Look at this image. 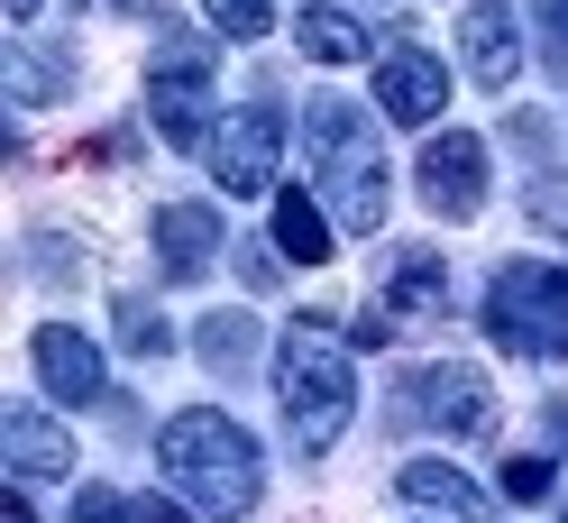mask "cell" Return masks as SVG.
<instances>
[{"label": "cell", "mask_w": 568, "mask_h": 523, "mask_svg": "<svg viewBox=\"0 0 568 523\" xmlns=\"http://www.w3.org/2000/svg\"><path fill=\"white\" fill-rule=\"evenodd\" d=\"M505 138H514V157H531V165L550 157V120H541V111H514V120H505Z\"/></svg>", "instance_id": "obj_26"}, {"label": "cell", "mask_w": 568, "mask_h": 523, "mask_svg": "<svg viewBox=\"0 0 568 523\" xmlns=\"http://www.w3.org/2000/svg\"><path fill=\"white\" fill-rule=\"evenodd\" d=\"M275 249L294 258V266H322L331 258V212L312 193H275Z\"/></svg>", "instance_id": "obj_17"}, {"label": "cell", "mask_w": 568, "mask_h": 523, "mask_svg": "<svg viewBox=\"0 0 568 523\" xmlns=\"http://www.w3.org/2000/svg\"><path fill=\"white\" fill-rule=\"evenodd\" d=\"M38 10H47V0H10V19H38Z\"/></svg>", "instance_id": "obj_33"}, {"label": "cell", "mask_w": 568, "mask_h": 523, "mask_svg": "<svg viewBox=\"0 0 568 523\" xmlns=\"http://www.w3.org/2000/svg\"><path fill=\"white\" fill-rule=\"evenodd\" d=\"M550 413V450H568V404H541Z\"/></svg>", "instance_id": "obj_31"}, {"label": "cell", "mask_w": 568, "mask_h": 523, "mask_svg": "<svg viewBox=\"0 0 568 523\" xmlns=\"http://www.w3.org/2000/svg\"><path fill=\"white\" fill-rule=\"evenodd\" d=\"M376 111L404 120V129L440 120V111H449V64H440L432 47H385V56H376Z\"/></svg>", "instance_id": "obj_9"}, {"label": "cell", "mask_w": 568, "mask_h": 523, "mask_svg": "<svg viewBox=\"0 0 568 523\" xmlns=\"http://www.w3.org/2000/svg\"><path fill=\"white\" fill-rule=\"evenodd\" d=\"M458 64L486 83V92H505L514 83V64H523V28L505 0H468V19H458Z\"/></svg>", "instance_id": "obj_12"}, {"label": "cell", "mask_w": 568, "mask_h": 523, "mask_svg": "<svg viewBox=\"0 0 568 523\" xmlns=\"http://www.w3.org/2000/svg\"><path fill=\"white\" fill-rule=\"evenodd\" d=\"M486 331L514 349V359H541L559 368L568 359V266H495V285H486Z\"/></svg>", "instance_id": "obj_4"}, {"label": "cell", "mask_w": 568, "mask_h": 523, "mask_svg": "<svg viewBox=\"0 0 568 523\" xmlns=\"http://www.w3.org/2000/svg\"><path fill=\"white\" fill-rule=\"evenodd\" d=\"M303 148H312V165H322V193H331L339 230H358V239L385 230V157H376L358 101L322 92V101L303 111Z\"/></svg>", "instance_id": "obj_3"}, {"label": "cell", "mask_w": 568, "mask_h": 523, "mask_svg": "<svg viewBox=\"0 0 568 523\" xmlns=\"http://www.w3.org/2000/svg\"><path fill=\"white\" fill-rule=\"evenodd\" d=\"M193 349H202L211 376H247L257 368V322H247V312H211V322L193 331Z\"/></svg>", "instance_id": "obj_18"}, {"label": "cell", "mask_w": 568, "mask_h": 523, "mask_svg": "<svg viewBox=\"0 0 568 523\" xmlns=\"http://www.w3.org/2000/svg\"><path fill=\"white\" fill-rule=\"evenodd\" d=\"M74 523H129V496L120 486H74Z\"/></svg>", "instance_id": "obj_25"}, {"label": "cell", "mask_w": 568, "mask_h": 523, "mask_svg": "<svg viewBox=\"0 0 568 523\" xmlns=\"http://www.w3.org/2000/svg\"><path fill=\"white\" fill-rule=\"evenodd\" d=\"M0 460H10V477H19V486L74 477V432H55L38 404H0Z\"/></svg>", "instance_id": "obj_10"}, {"label": "cell", "mask_w": 568, "mask_h": 523, "mask_svg": "<svg viewBox=\"0 0 568 523\" xmlns=\"http://www.w3.org/2000/svg\"><path fill=\"white\" fill-rule=\"evenodd\" d=\"M211 174H221V193H284V120L266 111V101H247V111L221 120V138H211Z\"/></svg>", "instance_id": "obj_7"}, {"label": "cell", "mask_w": 568, "mask_h": 523, "mask_svg": "<svg viewBox=\"0 0 568 523\" xmlns=\"http://www.w3.org/2000/svg\"><path fill=\"white\" fill-rule=\"evenodd\" d=\"M275 258H284V249H239V275H247V285H257V294H266V285H275V275H284Z\"/></svg>", "instance_id": "obj_28"}, {"label": "cell", "mask_w": 568, "mask_h": 523, "mask_svg": "<svg viewBox=\"0 0 568 523\" xmlns=\"http://www.w3.org/2000/svg\"><path fill=\"white\" fill-rule=\"evenodd\" d=\"M523 221H531V230H550V239H568V174H531Z\"/></svg>", "instance_id": "obj_22"}, {"label": "cell", "mask_w": 568, "mask_h": 523, "mask_svg": "<svg viewBox=\"0 0 568 523\" xmlns=\"http://www.w3.org/2000/svg\"><path fill=\"white\" fill-rule=\"evenodd\" d=\"M376 303L395 312V322H404V312H413V322H440V312H449V266L432 249H395V258H385V294Z\"/></svg>", "instance_id": "obj_15"}, {"label": "cell", "mask_w": 568, "mask_h": 523, "mask_svg": "<svg viewBox=\"0 0 568 523\" xmlns=\"http://www.w3.org/2000/svg\"><path fill=\"white\" fill-rule=\"evenodd\" d=\"M385 423H432V432H449V441H486L495 432V386L477 368H458V359H440V368H413L404 386H395V413Z\"/></svg>", "instance_id": "obj_6"}, {"label": "cell", "mask_w": 568, "mask_h": 523, "mask_svg": "<svg viewBox=\"0 0 568 523\" xmlns=\"http://www.w3.org/2000/svg\"><path fill=\"white\" fill-rule=\"evenodd\" d=\"M120 349H129V359H165V349H174L165 312H156L148 294H120Z\"/></svg>", "instance_id": "obj_20"}, {"label": "cell", "mask_w": 568, "mask_h": 523, "mask_svg": "<svg viewBox=\"0 0 568 523\" xmlns=\"http://www.w3.org/2000/svg\"><path fill=\"white\" fill-rule=\"evenodd\" d=\"M395 496H404V505H432V514H458V523H486V514H495V496H486L468 469H449V460H404Z\"/></svg>", "instance_id": "obj_14"}, {"label": "cell", "mask_w": 568, "mask_h": 523, "mask_svg": "<svg viewBox=\"0 0 568 523\" xmlns=\"http://www.w3.org/2000/svg\"><path fill=\"white\" fill-rule=\"evenodd\" d=\"M202 10H211V28H221L230 47H257L275 28V0H202Z\"/></svg>", "instance_id": "obj_21"}, {"label": "cell", "mask_w": 568, "mask_h": 523, "mask_svg": "<svg viewBox=\"0 0 568 523\" xmlns=\"http://www.w3.org/2000/svg\"><path fill=\"white\" fill-rule=\"evenodd\" d=\"M211 74H221V56H211L193 28H165V47L148 56V120L165 148H211Z\"/></svg>", "instance_id": "obj_5"}, {"label": "cell", "mask_w": 568, "mask_h": 523, "mask_svg": "<svg viewBox=\"0 0 568 523\" xmlns=\"http://www.w3.org/2000/svg\"><path fill=\"white\" fill-rule=\"evenodd\" d=\"M505 496L514 505H541L550 496V460H505Z\"/></svg>", "instance_id": "obj_24"}, {"label": "cell", "mask_w": 568, "mask_h": 523, "mask_svg": "<svg viewBox=\"0 0 568 523\" xmlns=\"http://www.w3.org/2000/svg\"><path fill=\"white\" fill-rule=\"evenodd\" d=\"M0 83H10V101H19V111H38V101L74 92V56H47V47H10V56H0Z\"/></svg>", "instance_id": "obj_16"}, {"label": "cell", "mask_w": 568, "mask_h": 523, "mask_svg": "<svg viewBox=\"0 0 568 523\" xmlns=\"http://www.w3.org/2000/svg\"><path fill=\"white\" fill-rule=\"evenodd\" d=\"M156 469H165V486L184 496L193 514H211V523H239L247 505H257V486H266V450L247 441L230 413H174V423L156 432Z\"/></svg>", "instance_id": "obj_1"}, {"label": "cell", "mask_w": 568, "mask_h": 523, "mask_svg": "<svg viewBox=\"0 0 568 523\" xmlns=\"http://www.w3.org/2000/svg\"><path fill=\"white\" fill-rule=\"evenodd\" d=\"M10 523H38V514H28V496H19V486H10Z\"/></svg>", "instance_id": "obj_32"}, {"label": "cell", "mask_w": 568, "mask_h": 523, "mask_svg": "<svg viewBox=\"0 0 568 523\" xmlns=\"http://www.w3.org/2000/svg\"><path fill=\"white\" fill-rule=\"evenodd\" d=\"M348 331H358V349H385V340H395V312H385V303H367Z\"/></svg>", "instance_id": "obj_27"}, {"label": "cell", "mask_w": 568, "mask_h": 523, "mask_svg": "<svg viewBox=\"0 0 568 523\" xmlns=\"http://www.w3.org/2000/svg\"><path fill=\"white\" fill-rule=\"evenodd\" d=\"M422 202H432L440 221H477V202H486V138L468 129H440V138H422Z\"/></svg>", "instance_id": "obj_8"}, {"label": "cell", "mask_w": 568, "mask_h": 523, "mask_svg": "<svg viewBox=\"0 0 568 523\" xmlns=\"http://www.w3.org/2000/svg\"><path fill=\"white\" fill-rule=\"evenodd\" d=\"M28 349H38V386L55 404H101V340H83L74 322H47Z\"/></svg>", "instance_id": "obj_11"}, {"label": "cell", "mask_w": 568, "mask_h": 523, "mask_svg": "<svg viewBox=\"0 0 568 523\" xmlns=\"http://www.w3.org/2000/svg\"><path fill=\"white\" fill-rule=\"evenodd\" d=\"M531 38H541L550 74H568V0H531Z\"/></svg>", "instance_id": "obj_23"}, {"label": "cell", "mask_w": 568, "mask_h": 523, "mask_svg": "<svg viewBox=\"0 0 568 523\" xmlns=\"http://www.w3.org/2000/svg\"><path fill=\"white\" fill-rule=\"evenodd\" d=\"M83 10H120V19H156V0H83Z\"/></svg>", "instance_id": "obj_30"}, {"label": "cell", "mask_w": 568, "mask_h": 523, "mask_svg": "<svg viewBox=\"0 0 568 523\" xmlns=\"http://www.w3.org/2000/svg\"><path fill=\"white\" fill-rule=\"evenodd\" d=\"M275 395H284V432H294V450H322L348 432V413H358V368H348V349L331 340V322H303L275 340Z\"/></svg>", "instance_id": "obj_2"}, {"label": "cell", "mask_w": 568, "mask_h": 523, "mask_svg": "<svg viewBox=\"0 0 568 523\" xmlns=\"http://www.w3.org/2000/svg\"><path fill=\"white\" fill-rule=\"evenodd\" d=\"M156 258L174 285H193V275L221 266V212L211 202H156Z\"/></svg>", "instance_id": "obj_13"}, {"label": "cell", "mask_w": 568, "mask_h": 523, "mask_svg": "<svg viewBox=\"0 0 568 523\" xmlns=\"http://www.w3.org/2000/svg\"><path fill=\"white\" fill-rule=\"evenodd\" d=\"M129 523H193L174 496H129Z\"/></svg>", "instance_id": "obj_29"}, {"label": "cell", "mask_w": 568, "mask_h": 523, "mask_svg": "<svg viewBox=\"0 0 568 523\" xmlns=\"http://www.w3.org/2000/svg\"><path fill=\"white\" fill-rule=\"evenodd\" d=\"M294 38H303V56H312V64H358V56H367V28L348 19V10H331V0L294 19Z\"/></svg>", "instance_id": "obj_19"}]
</instances>
